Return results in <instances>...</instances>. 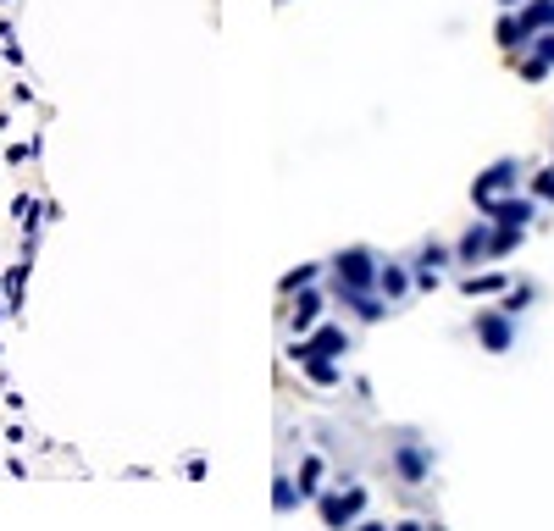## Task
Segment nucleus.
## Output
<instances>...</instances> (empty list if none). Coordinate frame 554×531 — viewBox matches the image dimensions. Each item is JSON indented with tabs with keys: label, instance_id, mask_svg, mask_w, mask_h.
Instances as JSON below:
<instances>
[{
	"label": "nucleus",
	"instance_id": "dca6fc26",
	"mask_svg": "<svg viewBox=\"0 0 554 531\" xmlns=\"http://www.w3.org/2000/svg\"><path fill=\"white\" fill-rule=\"evenodd\" d=\"M543 72H549V61H543V56H532V61H521V78H543Z\"/></svg>",
	"mask_w": 554,
	"mask_h": 531
},
{
	"label": "nucleus",
	"instance_id": "f3484780",
	"mask_svg": "<svg viewBox=\"0 0 554 531\" xmlns=\"http://www.w3.org/2000/svg\"><path fill=\"white\" fill-rule=\"evenodd\" d=\"M499 6H505V12H516V6H527V0H499Z\"/></svg>",
	"mask_w": 554,
	"mask_h": 531
},
{
	"label": "nucleus",
	"instance_id": "9b49d317",
	"mask_svg": "<svg viewBox=\"0 0 554 531\" xmlns=\"http://www.w3.org/2000/svg\"><path fill=\"white\" fill-rule=\"evenodd\" d=\"M532 200H554V166L532 177Z\"/></svg>",
	"mask_w": 554,
	"mask_h": 531
},
{
	"label": "nucleus",
	"instance_id": "7ed1b4c3",
	"mask_svg": "<svg viewBox=\"0 0 554 531\" xmlns=\"http://www.w3.org/2000/svg\"><path fill=\"white\" fill-rule=\"evenodd\" d=\"M516 183H521V166H516V161H494L488 172L477 177V183H471V200L488 205V200H499V194H510Z\"/></svg>",
	"mask_w": 554,
	"mask_h": 531
},
{
	"label": "nucleus",
	"instance_id": "f8f14e48",
	"mask_svg": "<svg viewBox=\"0 0 554 531\" xmlns=\"http://www.w3.org/2000/svg\"><path fill=\"white\" fill-rule=\"evenodd\" d=\"M527 299H532V288H527V283H521V288H505V305H499V310H510V316H516V310L527 305Z\"/></svg>",
	"mask_w": 554,
	"mask_h": 531
},
{
	"label": "nucleus",
	"instance_id": "9d476101",
	"mask_svg": "<svg viewBox=\"0 0 554 531\" xmlns=\"http://www.w3.org/2000/svg\"><path fill=\"white\" fill-rule=\"evenodd\" d=\"M316 310H322V299H316V294H300V310H294V327H311V321H316Z\"/></svg>",
	"mask_w": 554,
	"mask_h": 531
},
{
	"label": "nucleus",
	"instance_id": "0eeeda50",
	"mask_svg": "<svg viewBox=\"0 0 554 531\" xmlns=\"http://www.w3.org/2000/svg\"><path fill=\"white\" fill-rule=\"evenodd\" d=\"M499 45H505V50H527V45H532L527 23H521L516 12H505V17H499Z\"/></svg>",
	"mask_w": 554,
	"mask_h": 531
},
{
	"label": "nucleus",
	"instance_id": "ddd939ff",
	"mask_svg": "<svg viewBox=\"0 0 554 531\" xmlns=\"http://www.w3.org/2000/svg\"><path fill=\"white\" fill-rule=\"evenodd\" d=\"M532 50H538V56L554 67V28H543V34H532Z\"/></svg>",
	"mask_w": 554,
	"mask_h": 531
},
{
	"label": "nucleus",
	"instance_id": "6e6552de",
	"mask_svg": "<svg viewBox=\"0 0 554 531\" xmlns=\"http://www.w3.org/2000/svg\"><path fill=\"white\" fill-rule=\"evenodd\" d=\"M377 288H383L388 299H399V294H405V288H410V277L399 272V266H377Z\"/></svg>",
	"mask_w": 554,
	"mask_h": 531
},
{
	"label": "nucleus",
	"instance_id": "423d86ee",
	"mask_svg": "<svg viewBox=\"0 0 554 531\" xmlns=\"http://www.w3.org/2000/svg\"><path fill=\"white\" fill-rule=\"evenodd\" d=\"M488 244H494V222L471 227V233L460 238V249H455V255H460V260H488Z\"/></svg>",
	"mask_w": 554,
	"mask_h": 531
},
{
	"label": "nucleus",
	"instance_id": "2eb2a0df",
	"mask_svg": "<svg viewBox=\"0 0 554 531\" xmlns=\"http://www.w3.org/2000/svg\"><path fill=\"white\" fill-rule=\"evenodd\" d=\"M444 260H449V249H444V244H427V249H422V266H433V272L444 266Z\"/></svg>",
	"mask_w": 554,
	"mask_h": 531
},
{
	"label": "nucleus",
	"instance_id": "1a4fd4ad",
	"mask_svg": "<svg viewBox=\"0 0 554 531\" xmlns=\"http://www.w3.org/2000/svg\"><path fill=\"white\" fill-rule=\"evenodd\" d=\"M399 471H405V482H422V476H427V454L399 449Z\"/></svg>",
	"mask_w": 554,
	"mask_h": 531
},
{
	"label": "nucleus",
	"instance_id": "20e7f679",
	"mask_svg": "<svg viewBox=\"0 0 554 531\" xmlns=\"http://www.w3.org/2000/svg\"><path fill=\"white\" fill-rule=\"evenodd\" d=\"M477 343L488 354H505L510 343H516V321H510V310H482L477 316Z\"/></svg>",
	"mask_w": 554,
	"mask_h": 531
},
{
	"label": "nucleus",
	"instance_id": "f03ea898",
	"mask_svg": "<svg viewBox=\"0 0 554 531\" xmlns=\"http://www.w3.org/2000/svg\"><path fill=\"white\" fill-rule=\"evenodd\" d=\"M482 211H488V222H494V227H521V233H527L538 200H532V194H499V200H488Z\"/></svg>",
	"mask_w": 554,
	"mask_h": 531
},
{
	"label": "nucleus",
	"instance_id": "39448f33",
	"mask_svg": "<svg viewBox=\"0 0 554 531\" xmlns=\"http://www.w3.org/2000/svg\"><path fill=\"white\" fill-rule=\"evenodd\" d=\"M350 349V338H344V327H322V332H311V338L300 343V360H311V354H322V360H338V354Z\"/></svg>",
	"mask_w": 554,
	"mask_h": 531
},
{
	"label": "nucleus",
	"instance_id": "f257e3e1",
	"mask_svg": "<svg viewBox=\"0 0 554 531\" xmlns=\"http://www.w3.org/2000/svg\"><path fill=\"white\" fill-rule=\"evenodd\" d=\"M338 272V288H350V294H366V288L377 283V260L366 255V249H344V255L333 260Z\"/></svg>",
	"mask_w": 554,
	"mask_h": 531
},
{
	"label": "nucleus",
	"instance_id": "4468645a",
	"mask_svg": "<svg viewBox=\"0 0 554 531\" xmlns=\"http://www.w3.org/2000/svg\"><path fill=\"white\" fill-rule=\"evenodd\" d=\"M499 288H505V277H471L466 294H499Z\"/></svg>",
	"mask_w": 554,
	"mask_h": 531
}]
</instances>
